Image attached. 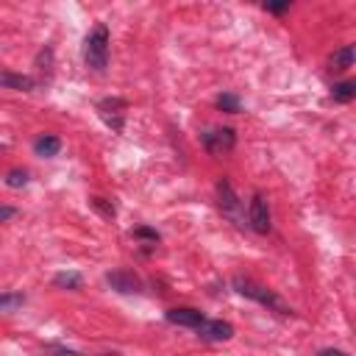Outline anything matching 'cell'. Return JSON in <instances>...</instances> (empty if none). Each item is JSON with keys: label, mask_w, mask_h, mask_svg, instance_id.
I'll return each mask as SVG.
<instances>
[{"label": "cell", "mask_w": 356, "mask_h": 356, "mask_svg": "<svg viewBox=\"0 0 356 356\" xmlns=\"http://www.w3.org/2000/svg\"><path fill=\"white\" fill-rule=\"evenodd\" d=\"M231 286H234L242 298H248V300H253V303H259V306H264V309H270V312H275V314H284V317H292V314H295L292 306H286L273 289H267V286H261V284H256V281H250V278L236 275V278L231 281Z\"/></svg>", "instance_id": "6da1fadb"}, {"label": "cell", "mask_w": 356, "mask_h": 356, "mask_svg": "<svg viewBox=\"0 0 356 356\" xmlns=\"http://www.w3.org/2000/svg\"><path fill=\"white\" fill-rule=\"evenodd\" d=\"M83 61L89 70L103 72L108 67V28L106 25H95L92 33L83 42Z\"/></svg>", "instance_id": "7a4b0ae2"}, {"label": "cell", "mask_w": 356, "mask_h": 356, "mask_svg": "<svg viewBox=\"0 0 356 356\" xmlns=\"http://www.w3.org/2000/svg\"><path fill=\"white\" fill-rule=\"evenodd\" d=\"M217 200H220L222 214H225L231 222H236V225L242 228V225H245L242 200H239V195L234 192V186H231V181H228V178H220V181H217Z\"/></svg>", "instance_id": "3957f363"}, {"label": "cell", "mask_w": 356, "mask_h": 356, "mask_svg": "<svg viewBox=\"0 0 356 356\" xmlns=\"http://www.w3.org/2000/svg\"><path fill=\"white\" fill-rule=\"evenodd\" d=\"M200 145L211 153V156H222V153H228V150H234L236 147V131L234 128H206L203 134H200Z\"/></svg>", "instance_id": "277c9868"}, {"label": "cell", "mask_w": 356, "mask_h": 356, "mask_svg": "<svg viewBox=\"0 0 356 356\" xmlns=\"http://www.w3.org/2000/svg\"><path fill=\"white\" fill-rule=\"evenodd\" d=\"M248 228H253L256 234H270L273 222H270V203L261 192H253L250 206H248Z\"/></svg>", "instance_id": "5b68a950"}, {"label": "cell", "mask_w": 356, "mask_h": 356, "mask_svg": "<svg viewBox=\"0 0 356 356\" xmlns=\"http://www.w3.org/2000/svg\"><path fill=\"white\" fill-rule=\"evenodd\" d=\"M125 108H128V103L122 97H103V100H97V111H100V117L106 120V125L111 131H122Z\"/></svg>", "instance_id": "8992f818"}, {"label": "cell", "mask_w": 356, "mask_h": 356, "mask_svg": "<svg viewBox=\"0 0 356 356\" xmlns=\"http://www.w3.org/2000/svg\"><path fill=\"white\" fill-rule=\"evenodd\" d=\"M206 342H228L234 337V325L225 320H203L197 328H192Z\"/></svg>", "instance_id": "52a82bcc"}, {"label": "cell", "mask_w": 356, "mask_h": 356, "mask_svg": "<svg viewBox=\"0 0 356 356\" xmlns=\"http://www.w3.org/2000/svg\"><path fill=\"white\" fill-rule=\"evenodd\" d=\"M106 284H108L111 289L122 292V295H134V292L142 289V281H139L131 270H111V273H106Z\"/></svg>", "instance_id": "ba28073f"}, {"label": "cell", "mask_w": 356, "mask_h": 356, "mask_svg": "<svg viewBox=\"0 0 356 356\" xmlns=\"http://www.w3.org/2000/svg\"><path fill=\"white\" fill-rule=\"evenodd\" d=\"M164 317H167V323H172V325H184V328H197V325L206 320V317H203V312L189 309V306L167 309V312H164Z\"/></svg>", "instance_id": "9c48e42d"}, {"label": "cell", "mask_w": 356, "mask_h": 356, "mask_svg": "<svg viewBox=\"0 0 356 356\" xmlns=\"http://www.w3.org/2000/svg\"><path fill=\"white\" fill-rule=\"evenodd\" d=\"M0 89H14V92H31V89H36V81H33L31 75H22V72L0 70Z\"/></svg>", "instance_id": "30bf717a"}, {"label": "cell", "mask_w": 356, "mask_h": 356, "mask_svg": "<svg viewBox=\"0 0 356 356\" xmlns=\"http://www.w3.org/2000/svg\"><path fill=\"white\" fill-rule=\"evenodd\" d=\"M58 150H61V139L53 136V134H42V136L33 142V153L42 156V159H50V156H56Z\"/></svg>", "instance_id": "8fae6325"}, {"label": "cell", "mask_w": 356, "mask_h": 356, "mask_svg": "<svg viewBox=\"0 0 356 356\" xmlns=\"http://www.w3.org/2000/svg\"><path fill=\"white\" fill-rule=\"evenodd\" d=\"M328 64L337 72H345L348 67H353V44H342L339 50H334L331 58H328Z\"/></svg>", "instance_id": "7c38bea8"}, {"label": "cell", "mask_w": 356, "mask_h": 356, "mask_svg": "<svg viewBox=\"0 0 356 356\" xmlns=\"http://www.w3.org/2000/svg\"><path fill=\"white\" fill-rule=\"evenodd\" d=\"M53 286L56 289H72V292H78L83 286V278L78 273H72V270H61V273L53 275Z\"/></svg>", "instance_id": "4fadbf2b"}, {"label": "cell", "mask_w": 356, "mask_h": 356, "mask_svg": "<svg viewBox=\"0 0 356 356\" xmlns=\"http://www.w3.org/2000/svg\"><path fill=\"white\" fill-rule=\"evenodd\" d=\"M214 106H217L220 111H225V114H239V111H242V100H239L236 95H231V92H222V95H217Z\"/></svg>", "instance_id": "5bb4252c"}, {"label": "cell", "mask_w": 356, "mask_h": 356, "mask_svg": "<svg viewBox=\"0 0 356 356\" xmlns=\"http://www.w3.org/2000/svg\"><path fill=\"white\" fill-rule=\"evenodd\" d=\"M331 95H334V100H339V103H350V100L356 97V83H353V81H339V83L331 86Z\"/></svg>", "instance_id": "9a60e30c"}, {"label": "cell", "mask_w": 356, "mask_h": 356, "mask_svg": "<svg viewBox=\"0 0 356 356\" xmlns=\"http://www.w3.org/2000/svg\"><path fill=\"white\" fill-rule=\"evenodd\" d=\"M25 303L22 292H0V312H17Z\"/></svg>", "instance_id": "2e32d148"}, {"label": "cell", "mask_w": 356, "mask_h": 356, "mask_svg": "<svg viewBox=\"0 0 356 356\" xmlns=\"http://www.w3.org/2000/svg\"><path fill=\"white\" fill-rule=\"evenodd\" d=\"M89 206L100 214V217H106V220H111L114 214H117V209H114V203L111 200H106V197H89Z\"/></svg>", "instance_id": "e0dca14e"}, {"label": "cell", "mask_w": 356, "mask_h": 356, "mask_svg": "<svg viewBox=\"0 0 356 356\" xmlns=\"http://www.w3.org/2000/svg\"><path fill=\"white\" fill-rule=\"evenodd\" d=\"M131 236H136V239H147V242H153V245L161 239V234H159L156 228H150V225H139V228H134Z\"/></svg>", "instance_id": "ac0fdd59"}, {"label": "cell", "mask_w": 356, "mask_h": 356, "mask_svg": "<svg viewBox=\"0 0 356 356\" xmlns=\"http://www.w3.org/2000/svg\"><path fill=\"white\" fill-rule=\"evenodd\" d=\"M28 184V172L25 170H11L8 175H6V186H11V189H19V186H25Z\"/></svg>", "instance_id": "d6986e66"}, {"label": "cell", "mask_w": 356, "mask_h": 356, "mask_svg": "<svg viewBox=\"0 0 356 356\" xmlns=\"http://www.w3.org/2000/svg\"><path fill=\"white\" fill-rule=\"evenodd\" d=\"M50 356H83V353H78V350H70V348H61V345H47L44 348Z\"/></svg>", "instance_id": "ffe728a7"}, {"label": "cell", "mask_w": 356, "mask_h": 356, "mask_svg": "<svg viewBox=\"0 0 356 356\" xmlns=\"http://www.w3.org/2000/svg\"><path fill=\"white\" fill-rule=\"evenodd\" d=\"M264 8L270 14H284V11H289V0H284V3H264Z\"/></svg>", "instance_id": "44dd1931"}, {"label": "cell", "mask_w": 356, "mask_h": 356, "mask_svg": "<svg viewBox=\"0 0 356 356\" xmlns=\"http://www.w3.org/2000/svg\"><path fill=\"white\" fill-rule=\"evenodd\" d=\"M17 214V209L14 206H0V222H6V220H11Z\"/></svg>", "instance_id": "7402d4cb"}, {"label": "cell", "mask_w": 356, "mask_h": 356, "mask_svg": "<svg viewBox=\"0 0 356 356\" xmlns=\"http://www.w3.org/2000/svg\"><path fill=\"white\" fill-rule=\"evenodd\" d=\"M320 356H348V353L339 348H325V350H320Z\"/></svg>", "instance_id": "603a6c76"}]
</instances>
